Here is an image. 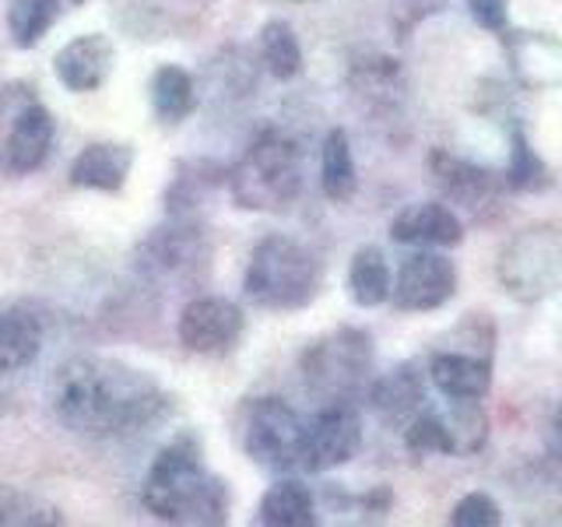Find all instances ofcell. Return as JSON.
<instances>
[{
	"instance_id": "8",
	"label": "cell",
	"mask_w": 562,
	"mask_h": 527,
	"mask_svg": "<svg viewBox=\"0 0 562 527\" xmlns=\"http://www.w3.org/2000/svg\"><path fill=\"white\" fill-rule=\"evenodd\" d=\"M362 447V422L348 401H327V408L306 422L303 433V468L330 471L348 464Z\"/></svg>"
},
{
	"instance_id": "4",
	"label": "cell",
	"mask_w": 562,
	"mask_h": 527,
	"mask_svg": "<svg viewBox=\"0 0 562 527\" xmlns=\"http://www.w3.org/2000/svg\"><path fill=\"white\" fill-rule=\"evenodd\" d=\"M303 166H299L295 141L281 131H263L250 152L243 155V162L228 176L233 198L239 208L250 211H278L292 204V198L303 187Z\"/></svg>"
},
{
	"instance_id": "22",
	"label": "cell",
	"mask_w": 562,
	"mask_h": 527,
	"mask_svg": "<svg viewBox=\"0 0 562 527\" xmlns=\"http://www.w3.org/2000/svg\"><path fill=\"white\" fill-rule=\"evenodd\" d=\"M391 264L380 246H362L348 264V295L362 310H373L391 299Z\"/></svg>"
},
{
	"instance_id": "3",
	"label": "cell",
	"mask_w": 562,
	"mask_h": 527,
	"mask_svg": "<svg viewBox=\"0 0 562 527\" xmlns=\"http://www.w3.org/2000/svg\"><path fill=\"white\" fill-rule=\"evenodd\" d=\"M321 285L316 257L292 236H263L246 264V299L260 310H299Z\"/></svg>"
},
{
	"instance_id": "6",
	"label": "cell",
	"mask_w": 562,
	"mask_h": 527,
	"mask_svg": "<svg viewBox=\"0 0 562 527\" xmlns=\"http://www.w3.org/2000/svg\"><path fill=\"white\" fill-rule=\"evenodd\" d=\"M369 366H373V341L356 327L327 334L303 356L306 383L327 401H348L366 383Z\"/></svg>"
},
{
	"instance_id": "10",
	"label": "cell",
	"mask_w": 562,
	"mask_h": 527,
	"mask_svg": "<svg viewBox=\"0 0 562 527\" xmlns=\"http://www.w3.org/2000/svg\"><path fill=\"white\" fill-rule=\"evenodd\" d=\"M176 334H180V345L187 351H198V356H225L243 334V310L222 295L190 299L180 313Z\"/></svg>"
},
{
	"instance_id": "24",
	"label": "cell",
	"mask_w": 562,
	"mask_h": 527,
	"mask_svg": "<svg viewBox=\"0 0 562 527\" xmlns=\"http://www.w3.org/2000/svg\"><path fill=\"white\" fill-rule=\"evenodd\" d=\"M321 187L330 201H348L351 193L359 187V176H356V158H351V145H348V134L341 127H334L324 137V155H321Z\"/></svg>"
},
{
	"instance_id": "31",
	"label": "cell",
	"mask_w": 562,
	"mask_h": 527,
	"mask_svg": "<svg viewBox=\"0 0 562 527\" xmlns=\"http://www.w3.org/2000/svg\"><path fill=\"white\" fill-rule=\"evenodd\" d=\"M453 527H499L503 509L488 492H468V496L450 509Z\"/></svg>"
},
{
	"instance_id": "9",
	"label": "cell",
	"mask_w": 562,
	"mask_h": 527,
	"mask_svg": "<svg viewBox=\"0 0 562 527\" xmlns=\"http://www.w3.org/2000/svg\"><path fill=\"white\" fill-rule=\"evenodd\" d=\"M457 292V268L443 254L418 250L401 264L391 281V299L404 313H429L450 303Z\"/></svg>"
},
{
	"instance_id": "15",
	"label": "cell",
	"mask_w": 562,
	"mask_h": 527,
	"mask_svg": "<svg viewBox=\"0 0 562 527\" xmlns=\"http://www.w3.org/2000/svg\"><path fill=\"white\" fill-rule=\"evenodd\" d=\"M198 264H204V239L187 222L155 228L151 239L140 246V271L151 278H190Z\"/></svg>"
},
{
	"instance_id": "5",
	"label": "cell",
	"mask_w": 562,
	"mask_h": 527,
	"mask_svg": "<svg viewBox=\"0 0 562 527\" xmlns=\"http://www.w3.org/2000/svg\"><path fill=\"white\" fill-rule=\"evenodd\" d=\"M499 285L520 299L538 303L562 285V236L552 225H531L503 246L496 264Z\"/></svg>"
},
{
	"instance_id": "21",
	"label": "cell",
	"mask_w": 562,
	"mask_h": 527,
	"mask_svg": "<svg viewBox=\"0 0 562 527\" xmlns=\"http://www.w3.org/2000/svg\"><path fill=\"white\" fill-rule=\"evenodd\" d=\"M257 520L268 527H313L316 524L313 492L295 479L274 482L268 492H263Z\"/></svg>"
},
{
	"instance_id": "13",
	"label": "cell",
	"mask_w": 562,
	"mask_h": 527,
	"mask_svg": "<svg viewBox=\"0 0 562 527\" xmlns=\"http://www.w3.org/2000/svg\"><path fill=\"white\" fill-rule=\"evenodd\" d=\"M116 60L113 43L99 32H88L70 40L57 49L53 57V75L67 88V92H95L105 85Z\"/></svg>"
},
{
	"instance_id": "16",
	"label": "cell",
	"mask_w": 562,
	"mask_h": 527,
	"mask_svg": "<svg viewBox=\"0 0 562 527\" xmlns=\"http://www.w3.org/2000/svg\"><path fill=\"white\" fill-rule=\"evenodd\" d=\"M429 380L447 401H482L492 386V359L479 351H439L429 362Z\"/></svg>"
},
{
	"instance_id": "1",
	"label": "cell",
	"mask_w": 562,
	"mask_h": 527,
	"mask_svg": "<svg viewBox=\"0 0 562 527\" xmlns=\"http://www.w3.org/2000/svg\"><path fill=\"white\" fill-rule=\"evenodd\" d=\"M53 412L85 436L134 433L162 412V386L116 359H70L49 383Z\"/></svg>"
},
{
	"instance_id": "29",
	"label": "cell",
	"mask_w": 562,
	"mask_h": 527,
	"mask_svg": "<svg viewBox=\"0 0 562 527\" xmlns=\"http://www.w3.org/2000/svg\"><path fill=\"white\" fill-rule=\"evenodd\" d=\"M404 447L415 457H429V453H450V436H447V422L439 412L422 408L408 426H404Z\"/></svg>"
},
{
	"instance_id": "19",
	"label": "cell",
	"mask_w": 562,
	"mask_h": 527,
	"mask_svg": "<svg viewBox=\"0 0 562 527\" xmlns=\"http://www.w3.org/2000/svg\"><path fill=\"white\" fill-rule=\"evenodd\" d=\"M134 166V148L131 145H116V141H99V145H88L75 162H70V183L81 190H102V193H116L123 190Z\"/></svg>"
},
{
	"instance_id": "27",
	"label": "cell",
	"mask_w": 562,
	"mask_h": 527,
	"mask_svg": "<svg viewBox=\"0 0 562 527\" xmlns=\"http://www.w3.org/2000/svg\"><path fill=\"white\" fill-rule=\"evenodd\" d=\"M439 415L447 422L453 457H468L474 450H482L488 436V418L479 401H450V412H439Z\"/></svg>"
},
{
	"instance_id": "23",
	"label": "cell",
	"mask_w": 562,
	"mask_h": 527,
	"mask_svg": "<svg viewBox=\"0 0 562 527\" xmlns=\"http://www.w3.org/2000/svg\"><path fill=\"white\" fill-rule=\"evenodd\" d=\"M148 92H151V110L162 123H180L198 110V88H193V78L176 64H162L155 70Z\"/></svg>"
},
{
	"instance_id": "11",
	"label": "cell",
	"mask_w": 562,
	"mask_h": 527,
	"mask_svg": "<svg viewBox=\"0 0 562 527\" xmlns=\"http://www.w3.org/2000/svg\"><path fill=\"white\" fill-rule=\"evenodd\" d=\"M53 134H57V123L53 113L40 102H29L14 113L11 127L0 141V169L8 176H29L35 172L53 148Z\"/></svg>"
},
{
	"instance_id": "14",
	"label": "cell",
	"mask_w": 562,
	"mask_h": 527,
	"mask_svg": "<svg viewBox=\"0 0 562 527\" xmlns=\"http://www.w3.org/2000/svg\"><path fill=\"white\" fill-rule=\"evenodd\" d=\"M429 172L450 204L474 211V215L496 201V176L482 166L468 162V158H457L443 148H436L429 155Z\"/></svg>"
},
{
	"instance_id": "28",
	"label": "cell",
	"mask_w": 562,
	"mask_h": 527,
	"mask_svg": "<svg viewBox=\"0 0 562 527\" xmlns=\"http://www.w3.org/2000/svg\"><path fill=\"white\" fill-rule=\"evenodd\" d=\"M506 183L514 190H544L552 183L549 169H544V162L535 155V148L527 145V137L520 131H514V137H509V166H506Z\"/></svg>"
},
{
	"instance_id": "26",
	"label": "cell",
	"mask_w": 562,
	"mask_h": 527,
	"mask_svg": "<svg viewBox=\"0 0 562 527\" xmlns=\"http://www.w3.org/2000/svg\"><path fill=\"white\" fill-rule=\"evenodd\" d=\"M60 14V0H11L8 32L18 49H32L53 29Z\"/></svg>"
},
{
	"instance_id": "20",
	"label": "cell",
	"mask_w": 562,
	"mask_h": 527,
	"mask_svg": "<svg viewBox=\"0 0 562 527\" xmlns=\"http://www.w3.org/2000/svg\"><path fill=\"white\" fill-rule=\"evenodd\" d=\"M43 348V324L22 306L0 310V373H14L35 362Z\"/></svg>"
},
{
	"instance_id": "32",
	"label": "cell",
	"mask_w": 562,
	"mask_h": 527,
	"mask_svg": "<svg viewBox=\"0 0 562 527\" xmlns=\"http://www.w3.org/2000/svg\"><path fill=\"white\" fill-rule=\"evenodd\" d=\"M471 18L488 32H506V0H468Z\"/></svg>"
},
{
	"instance_id": "33",
	"label": "cell",
	"mask_w": 562,
	"mask_h": 527,
	"mask_svg": "<svg viewBox=\"0 0 562 527\" xmlns=\"http://www.w3.org/2000/svg\"><path fill=\"white\" fill-rule=\"evenodd\" d=\"M552 433H555V444H559V450H562V401H559L555 418H552Z\"/></svg>"
},
{
	"instance_id": "18",
	"label": "cell",
	"mask_w": 562,
	"mask_h": 527,
	"mask_svg": "<svg viewBox=\"0 0 562 527\" xmlns=\"http://www.w3.org/2000/svg\"><path fill=\"white\" fill-rule=\"evenodd\" d=\"M369 404H373V412L386 426L404 429L422 408H426V383H422V377L412 366H397L369 386Z\"/></svg>"
},
{
	"instance_id": "12",
	"label": "cell",
	"mask_w": 562,
	"mask_h": 527,
	"mask_svg": "<svg viewBox=\"0 0 562 527\" xmlns=\"http://www.w3.org/2000/svg\"><path fill=\"white\" fill-rule=\"evenodd\" d=\"M391 239L415 250H447L464 239V222L443 201H418L394 215Z\"/></svg>"
},
{
	"instance_id": "2",
	"label": "cell",
	"mask_w": 562,
	"mask_h": 527,
	"mask_svg": "<svg viewBox=\"0 0 562 527\" xmlns=\"http://www.w3.org/2000/svg\"><path fill=\"white\" fill-rule=\"evenodd\" d=\"M140 503L151 517L169 524H225L228 489L222 479H211L204 471L198 444L180 436L148 468Z\"/></svg>"
},
{
	"instance_id": "25",
	"label": "cell",
	"mask_w": 562,
	"mask_h": 527,
	"mask_svg": "<svg viewBox=\"0 0 562 527\" xmlns=\"http://www.w3.org/2000/svg\"><path fill=\"white\" fill-rule=\"evenodd\" d=\"M260 60L278 81H292L303 70V46H299L289 22H268L260 29Z\"/></svg>"
},
{
	"instance_id": "7",
	"label": "cell",
	"mask_w": 562,
	"mask_h": 527,
	"mask_svg": "<svg viewBox=\"0 0 562 527\" xmlns=\"http://www.w3.org/2000/svg\"><path fill=\"white\" fill-rule=\"evenodd\" d=\"M303 433L306 422L281 397H257L246 404L243 447L260 468H274V471L303 468Z\"/></svg>"
},
{
	"instance_id": "30",
	"label": "cell",
	"mask_w": 562,
	"mask_h": 527,
	"mask_svg": "<svg viewBox=\"0 0 562 527\" xmlns=\"http://www.w3.org/2000/svg\"><path fill=\"white\" fill-rule=\"evenodd\" d=\"M60 520L64 517L57 509L35 496H25V492H8V496H0V527H14V524L43 527V524H60Z\"/></svg>"
},
{
	"instance_id": "17",
	"label": "cell",
	"mask_w": 562,
	"mask_h": 527,
	"mask_svg": "<svg viewBox=\"0 0 562 527\" xmlns=\"http://www.w3.org/2000/svg\"><path fill=\"white\" fill-rule=\"evenodd\" d=\"M514 75L527 88H562V43L544 32L506 35Z\"/></svg>"
}]
</instances>
